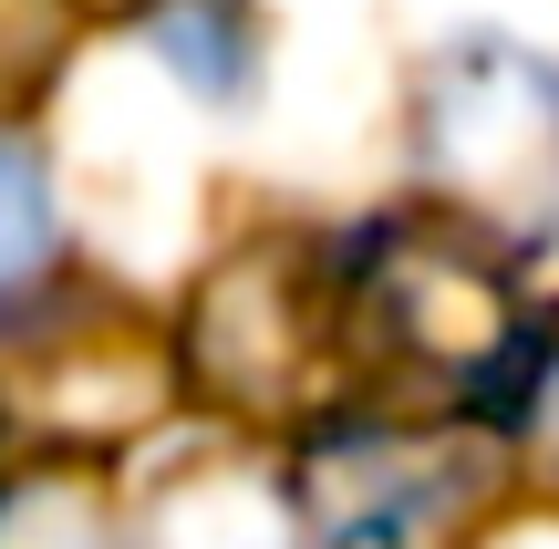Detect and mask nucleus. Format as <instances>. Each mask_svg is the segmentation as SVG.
Segmentation results:
<instances>
[{
	"instance_id": "nucleus-1",
	"label": "nucleus",
	"mask_w": 559,
	"mask_h": 549,
	"mask_svg": "<svg viewBox=\"0 0 559 549\" xmlns=\"http://www.w3.org/2000/svg\"><path fill=\"white\" fill-rule=\"evenodd\" d=\"M415 156L436 198L487 249H539L559 239V62L519 41H466L425 73L415 104Z\"/></svg>"
},
{
	"instance_id": "nucleus-2",
	"label": "nucleus",
	"mask_w": 559,
	"mask_h": 549,
	"mask_svg": "<svg viewBox=\"0 0 559 549\" xmlns=\"http://www.w3.org/2000/svg\"><path fill=\"white\" fill-rule=\"evenodd\" d=\"M342 343L383 353L394 373L436 394H466L487 373L519 363V322L487 270V239H445V228H383L353 270H342Z\"/></svg>"
},
{
	"instance_id": "nucleus-3",
	"label": "nucleus",
	"mask_w": 559,
	"mask_h": 549,
	"mask_svg": "<svg viewBox=\"0 0 559 549\" xmlns=\"http://www.w3.org/2000/svg\"><path fill=\"white\" fill-rule=\"evenodd\" d=\"M498 488V456L456 426H332L300 456L311 549H445Z\"/></svg>"
},
{
	"instance_id": "nucleus-4",
	"label": "nucleus",
	"mask_w": 559,
	"mask_h": 549,
	"mask_svg": "<svg viewBox=\"0 0 559 549\" xmlns=\"http://www.w3.org/2000/svg\"><path fill=\"white\" fill-rule=\"evenodd\" d=\"M332 343H342V270H321L311 249H239L198 290V322H187L198 384L239 415L300 405L332 363Z\"/></svg>"
},
{
	"instance_id": "nucleus-5",
	"label": "nucleus",
	"mask_w": 559,
	"mask_h": 549,
	"mask_svg": "<svg viewBox=\"0 0 559 549\" xmlns=\"http://www.w3.org/2000/svg\"><path fill=\"white\" fill-rule=\"evenodd\" d=\"M0 549H124L115 529V498L73 467H41L0 488Z\"/></svg>"
},
{
	"instance_id": "nucleus-6",
	"label": "nucleus",
	"mask_w": 559,
	"mask_h": 549,
	"mask_svg": "<svg viewBox=\"0 0 559 549\" xmlns=\"http://www.w3.org/2000/svg\"><path fill=\"white\" fill-rule=\"evenodd\" d=\"M52 270V187H41L32 145L0 135V311Z\"/></svg>"
},
{
	"instance_id": "nucleus-7",
	"label": "nucleus",
	"mask_w": 559,
	"mask_h": 549,
	"mask_svg": "<svg viewBox=\"0 0 559 549\" xmlns=\"http://www.w3.org/2000/svg\"><path fill=\"white\" fill-rule=\"evenodd\" d=\"M156 11V41L198 94H239L249 73V32H239V0H145Z\"/></svg>"
},
{
	"instance_id": "nucleus-8",
	"label": "nucleus",
	"mask_w": 559,
	"mask_h": 549,
	"mask_svg": "<svg viewBox=\"0 0 559 549\" xmlns=\"http://www.w3.org/2000/svg\"><path fill=\"white\" fill-rule=\"evenodd\" d=\"M62 52H73V0H0V104L41 94Z\"/></svg>"
},
{
	"instance_id": "nucleus-9",
	"label": "nucleus",
	"mask_w": 559,
	"mask_h": 549,
	"mask_svg": "<svg viewBox=\"0 0 559 549\" xmlns=\"http://www.w3.org/2000/svg\"><path fill=\"white\" fill-rule=\"evenodd\" d=\"M519 435H528V456H539L549 488H559V332L528 353V373H519Z\"/></svg>"
}]
</instances>
